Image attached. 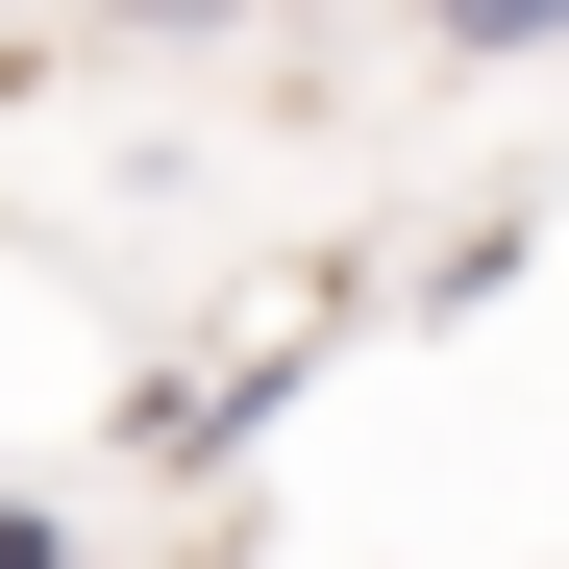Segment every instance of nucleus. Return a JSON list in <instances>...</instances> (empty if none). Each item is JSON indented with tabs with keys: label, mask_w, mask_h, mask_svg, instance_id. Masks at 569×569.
<instances>
[{
	"label": "nucleus",
	"mask_w": 569,
	"mask_h": 569,
	"mask_svg": "<svg viewBox=\"0 0 569 569\" xmlns=\"http://www.w3.org/2000/svg\"><path fill=\"white\" fill-rule=\"evenodd\" d=\"M446 50H569V0H421Z\"/></svg>",
	"instance_id": "f257e3e1"
},
{
	"label": "nucleus",
	"mask_w": 569,
	"mask_h": 569,
	"mask_svg": "<svg viewBox=\"0 0 569 569\" xmlns=\"http://www.w3.org/2000/svg\"><path fill=\"white\" fill-rule=\"evenodd\" d=\"M0 569H74V545H50V496H0Z\"/></svg>",
	"instance_id": "f03ea898"
}]
</instances>
